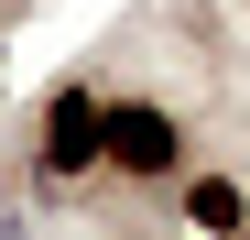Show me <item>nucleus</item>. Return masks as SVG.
<instances>
[{"label":"nucleus","instance_id":"obj_1","mask_svg":"<svg viewBox=\"0 0 250 240\" xmlns=\"http://www.w3.org/2000/svg\"><path fill=\"white\" fill-rule=\"evenodd\" d=\"M109 164L120 175H174V120L142 98H109Z\"/></svg>","mask_w":250,"mask_h":240},{"label":"nucleus","instance_id":"obj_2","mask_svg":"<svg viewBox=\"0 0 250 240\" xmlns=\"http://www.w3.org/2000/svg\"><path fill=\"white\" fill-rule=\"evenodd\" d=\"M109 153V109L87 98V88H55V120H44V164L55 175H76V164H98Z\"/></svg>","mask_w":250,"mask_h":240},{"label":"nucleus","instance_id":"obj_3","mask_svg":"<svg viewBox=\"0 0 250 240\" xmlns=\"http://www.w3.org/2000/svg\"><path fill=\"white\" fill-rule=\"evenodd\" d=\"M185 218H196V229H250V208H239L229 175H196V186H185Z\"/></svg>","mask_w":250,"mask_h":240},{"label":"nucleus","instance_id":"obj_4","mask_svg":"<svg viewBox=\"0 0 250 240\" xmlns=\"http://www.w3.org/2000/svg\"><path fill=\"white\" fill-rule=\"evenodd\" d=\"M239 240H250V229H239Z\"/></svg>","mask_w":250,"mask_h":240}]
</instances>
